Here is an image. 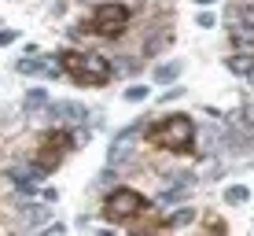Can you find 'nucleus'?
I'll use <instances>...</instances> for the list:
<instances>
[{
	"instance_id": "10",
	"label": "nucleus",
	"mask_w": 254,
	"mask_h": 236,
	"mask_svg": "<svg viewBox=\"0 0 254 236\" xmlns=\"http://www.w3.org/2000/svg\"><path fill=\"white\" fill-rule=\"evenodd\" d=\"M225 67H229L232 74H251V71H254V59H251V56H243V52H236V56L225 59Z\"/></svg>"
},
{
	"instance_id": "9",
	"label": "nucleus",
	"mask_w": 254,
	"mask_h": 236,
	"mask_svg": "<svg viewBox=\"0 0 254 236\" xmlns=\"http://www.w3.org/2000/svg\"><path fill=\"white\" fill-rule=\"evenodd\" d=\"M191 222H195V211H191V207H181V211H173L170 218H162V229H185Z\"/></svg>"
},
{
	"instance_id": "12",
	"label": "nucleus",
	"mask_w": 254,
	"mask_h": 236,
	"mask_svg": "<svg viewBox=\"0 0 254 236\" xmlns=\"http://www.w3.org/2000/svg\"><path fill=\"white\" fill-rule=\"evenodd\" d=\"M56 115H63L70 122H81L85 118V107H81V103H56Z\"/></svg>"
},
{
	"instance_id": "6",
	"label": "nucleus",
	"mask_w": 254,
	"mask_h": 236,
	"mask_svg": "<svg viewBox=\"0 0 254 236\" xmlns=\"http://www.w3.org/2000/svg\"><path fill=\"white\" fill-rule=\"evenodd\" d=\"M15 71L26 74V78H59L63 74V63H59V56H41V59H19L15 63Z\"/></svg>"
},
{
	"instance_id": "8",
	"label": "nucleus",
	"mask_w": 254,
	"mask_h": 236,
	"mask_svg": "<svg viewBox=\"0 0 254 236\" xmlns=\"http://www.w3.org/2000/svg\"><path fill=\"white\" fill-rule=\"evenodd\" d=\"M229 41L232 48H254V26H229Z\"/></svg>"
},
{
	"instance_id": "14",
	"label": "nucleus",
	"mask_w": 254,
	"mask_h": 236,
	"mask_svg": "<svg viewBox=\"0 0 254 236\" xmlns=\"http://www.w3.org/2000/svg\"><path fill=\"white\" fill-rule=\"evenodd\" d=\"M45 103H48V92H45V89H30L22 107H26V111H37V107H45Z\"/></svg>"
},
{
	"instance_id": "1",
	"label": "nucleus",
	"mask_w": 254,
	"mask_h": 236,
	"mask_svg": "<svg viewBox=\"0 0 254 236\" xmlns=\"http://www.w3.org/2000/svg\"><path fill=\"white\" fill-rule=\"evenodd\" d=\"M191 137H195V122L188 115H166L151 126H144V141L151 148H162V152H177L185 155L191 152Z\"/></svg>"
},
{
	"instance_id": "13",
	"label": "nucleus",
	"mask_w": 254,
	"mask_h": 236,
	"mask_svg": "<svg viewBox=\"0 0 254 236\" xmlns=\"http://www.w3.org/2000/svg\"><path fill=\"white\" fill-rule=\"evenodd\" d=\"M247 199H251V188H243V185H232V188H225V203L240 207V203H247Z\"/></svg>"
},
{
	"instance_id": "2",
	"label": "nucleus",
	"mask_w": 254,
	"mask_h": 236,
	"mask_svg": "<svg viewBox=\"0 0 254 236\" xmlns=\"http://www.w3.org/2000/svg\"><path fill=\"white\" fill-rule=\"evenodd\" d=\"M59 63H63V74H70V81L74 85H85V89H92V85H107L111 74H115V67H111L107 56H92V52H59Z\"/></svg>"
},
{
	"instance_id": "11",
	"label": "nucleus",
	"mask_w": 254,
	"mask_h": 236,
	"mask_svg": "<svg viewBox=\"0 0 254 236\" xmlns=\"http://www.w3.org/2000/svg\"><path fill=\"white\" fill-rule=\"evenodd\" d=\"M181 67H185L181 59H170V63H159V67H155V81H173V78L181 74Z\"/></svg>"
},
{
	"instance_id": "3",
	"label": "nucleus",
	"mask_w": 254,
	"mask_h": 236,
	"mask_svg": "<svg viewBox=\"0 0 254 236\" xmlns=\"http://www.w3.org/2000/svg\"><path fill=\"white\" fill-rule=\"evenodd\" d=\"M126 26H129V7L118 4V0H107V4H100V7L92 11L89 22L77 26V33H92V37L115 41V37L126 33Z\"/></svg>"
},
{
	"instance_id": "17",
	"label": "nucleus",
	"mask_w": 254,
	"mask_h": 236,
	"mask_svg": "<svg viewBox=\"0 0 254 236\" xmlns=\"http://www.w3.org/2000/svg\"><path fill=\"white\" fill-rule=\"evenodd\" d=\"M147 92H151V89H144V85H129V89H126V100H129V103H140V100H147Z\"/></svg>"
},
{
	"instance_id": "15",
	"label": "nucleus",
	"mask_w": 254,
	"mask_h": 236,
	"mask_svg": "<svg viewBox=\"0 0 254 236\" xmlns=\"http://www.w3.org/2000/svg\"><path fill=\"white\" fill-rule=\"evenodd\" d=\"M7 177H11L15 188H22V192H33V188H37V181H30V173H26V170H11Z\"/></svg>"
},
{
	"instance_id": "7",
	"label": "nucleus",
	"mask_w": 254,
	"mask_h": 236,
	"mask_svg": "<svg viewBox=\"0 0 254 236\" xmlns=\"http://www.w3.org/2000/svg\"><path fill=\"white\" fill-rule=\"evenodd\" d=\"M225 22H229V26H254V0H247V4H232L229 15H225Z\"/></svg>"
},
{
	"instance_id": "20",
	"label": "nucleus",
	"mask_w": 254,
	"mask_h": 236,
	"mask_svg": "<svg viewBox=\"0 0 254 236\" xmlns=\"http://www.w3.org/2000/svg\"><path fill=\"white\" fill-rule=\"evenodd\" d=\"M195 4H199V7H206V4H217V0H195Z\"/></svg>"
},
{
	"instance_id": "18",
	"label": "nucleus",
	"mask_w": 254,
	"mask_h": 236,
	"mask_svg": "<svg viewBox=\"0 0 254 236\" xmlns=\"http://www.w3.org/2000/svg\"><path fill=\"white\" fill-rule=\"evenodd\" d=\"M11 41H19V30H4V33H0V48L11 45Z\"/></svg>"
},
{
	"instance_id": "4",
	"label": "nucleus",
	"mask_w": 254,
	"mask_h": 236,
	"mask_svg": "<svg viewBox=\"0 0 254 236\" xmlns=\"http://www.w3.org/2000/svg\"><path fill=\"white\" fill-rule=\"evenodd\" d=\"M103 214H107V222H126L129 225V222H136V218L147 214V199L133 188H115L103 199Z\"/></svg>"
},
{
	"instance_id": "5",
	"label": "nucleus",
	"mask_w": 254,
	"mask_h": 236,
	"mask_svg": "<svg viewBox=\"0 0 254 236\" xmlns=\"http://www.w3.org/2000/svg\"><path fill=\"white\" fill-rule=\"evenodd\" d=\"M74 148V137L66 129H48L41 137V152H37V173H52L59 170V162L66 159V152Z\"/></svg>"
},
{
	"instance_id": "16",
	"label": "nucleus",
	"mask_w": 254,
	"mask_h": 236,
	"mask_svg": "<svg viewBox=\"0 0 254 236\" xmlns=\"http://www.w3.org/2000/svg\"><path fill=\"white\" fill-rule=\"evenodd\" d=\"M45 218H48V207H30V211H22L26 225H37V222H45Z\"/></svg>"
},
{
	"instance_id": "21",
	"label": "nucleus",
	"mask_w": 254,
	"mask_h": 236,
	"mask_svg": "<svg viewBox=\"0 0 254 236\" xmlns=\"http://www.w3.org/2000/svg\"><path fill=\"white\" fill-rule=\"evenodd\" d=\"M247 78H251V85H254V71H251V74H247Z\"/></svg>"
},
{
	"instance_id": "19",
	"label": "nucleus",
	"mask_w": 254,
	"mask_h": 236,
	"mask_svg": "<svg viewBox=\"0 0 254 236\" xmlns=\"http://www.w3.org/2000/svg\"><path fill=\"white\" fill-rule=\"evenodd\" d=\"M41 236H63V225H48V229L41 233Z\"/></svg>"
}]
</instances>
